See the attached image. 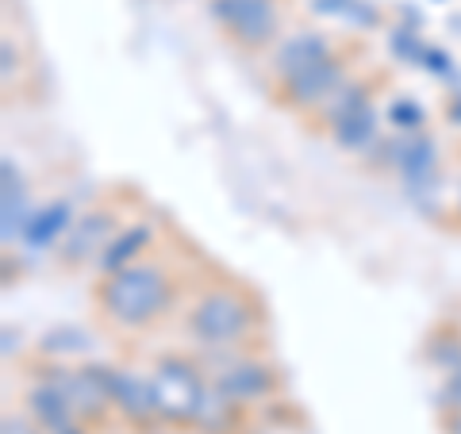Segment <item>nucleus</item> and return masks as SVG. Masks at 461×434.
Returning <instances> with one entry per match:
<instances>
[{
    "label": "nucleus",
    "instance_id": "nucleus-1",
    "mask_svg": "<svg viewBox=\"0 0 461 434\" xmlns=\"http://www.w3.org/2000/svg\"><path fill=\"white\" fill-rule=\"evenodd\" d=\"M181 296L185 273L166 254H158V246L147 258L104 273L93 285V308L100 323L112 327L115 335H147V330L162 327L181 308Z\"/></svg>",
    "mask_w": 461,
    "mask_h": 434
},
{
    "label": "nucleus",
    "instance_id": "nucleus-2",
    "mask_svg": "<svg viewBox=\"0 0 461 434\" xmlns=\"http://www.w3.org/2000/svg\"><path fill=\"white\" fill-rule=\"evenodd\" d=\"M266 323L262 300L235 277L200 285L185 303V335L200 350H242L258 346V330Z\"/></svg>",
    "mask_w": 461,
    "mask_h": 434
},
{
    "label": "nucleus",
    "instance_id": "nucleus-3",
    "mask_svg": "<svg viewBox=\"0 0 461 434\" xmlns=\"http://www.w3.org/2000/svg\"><path fill=\"white\" fill-rule=\"evenodd\" d=\"M200 361H204L208 381L227 393L242 408H258V403H269L281 396V369L273 366L269 357H262L254 346H242V350H200Z\"/></svg>",
    "mask_w": 461,
    "mask_h": 434
},
{
    "label": "nucleus",
    "instance_id": "nucleus-4",
    "mask_svg": "<svg viewBox=\"0 0 461 434\" xmlns=\"http://www.w3.org/2000/svg\"><path fill=\"white\" fill-rule=\"evenodd\" d=\"M204 8L242 54H269L285 35V0H204Z\"/></svg>",
    "mask_w": 461,
    "mask_h": 434
},
{
    "label": "nucleus",
    "instance_id": "nucleus-5",
    "mask_svg": "<svg viewBox=\"0 0 461 434\" xmlns=\"http://www.w3.org/2000/svg\"><path fill=\"white\" fill-rule=\"evenodd\" d=\"M150 384H154V400H158V415H162V427L173 430H189V419L196 411V400L208 384L204 361L196 354H158L150 361Z\"/></svg>",
    "mask_w": 461,
    "mask_h": 434
},
{
    "label": "nucleus",
    "instance_id": "nucleus-6",
    "mask_svg": "<svg viewBox=\"0 0 461 434\" xmlns=\"http://www.w3.org/2000/svg\"><path fill=\"white\" fill-rule=\"evenodd\" d=\"M350 77H354V54L346 50V47H339L335 54L320 58L315 66L300 69L296 77L273 85L269 96H273V104H277V108L300 115V120H308V115H312L315 108H323L327 96L339 93Z\"/></svg>",
    "mask_w": 461,
    "mask_h": 434
},
{
    "label": "nucleus",
    "instance_id": "nucleus-7",
    "mask_svg": "<svg viewBox=\"0 0 461 434\" xmlns=\"http://www.w3.org/2000/svg\"><path fill=\"white\" fill-rule=\"evenodd\" d=\"M123 227H127L123 208H120V204H108V200H104V204H93V208L77 212L74 227H69L66 239L54 246L58 269L77 273V269H85V266H96L100 254L108 250V242L120 235Z\"/></svg>",
    "mask_w": 461,
    "mask_h": 434
},
{
    "label": "nucleus",
    "instance_id": "nucleus-8",
    "mask_svg": "<svg viewBox=\"0 0 461 434\" xmlns=\"http://www.w3.org/2000/svg\"><path fill=\"white\" fill-rule=\"evenodd\" d=\"M47 373L58 381V388L66 393V400L74 403V411L85 427H100L108 423L112 408V381H115V366H100V361H47Z\"/></svg>",
    "mask_w": 461,
    "mask_h": 434
},
{
    "label": "nucleus",
    "instance_id": "nucleus-9",
    "mask_svg": "<svg viewBox=\"0 0 461 434\" xmlns=\"http://www.w3.org/2000/svg\"><path fill=\"white\" fill-rule=\"evenodd\" d=\"M112 408H115V419H123L131 430H158L162 427L158 400H154V384H150V369L115 366Z\"/></svg>",
    "mask_w": 461,
    "mask_h": 434
},
{
    "label": "nucleus",
    "instance_id": "nucleus-10",
    "mask_svg": "<svg viewBox=\"0 0 461 434\" xmlns=\"http://www.w3.org/2000/svg\"><path fill=\"white\" fill-rule=\"evenodd\" d=\"M339 50V42L323 35V32H315V27H296V32H285L281 42L269 50V89L273 85H281L288 77H296L300 69H308L315 66L320 58L327 54H335Z\"/></svg>",
    "mask_w": 461,
    "mask_h": 434
},
{
    "label": "nucleus",
    "instance_id": "nucleus-11",
    "mask_svg": "<svg viewBox=\"0 0 461 434\" xmlns=\"http://www.w3.org/2000/svg\"><path fill=\"white\" fill-rule=\"evenodd\" d=\"M23 411L35 419L42 434H85L89 430L77 419L74 403L66 400V393L58 388L50 373H39V377L23 388Z\"/></svg>",
    "mask_w": 461,
    "mask_h": 434
},
{
    "label": "nucleus",
    "instance_id": "nucleus-12",
    "mask_svg": "<svg viewBox=\"0 0 461 434\" xmlns=\"http://www.w3.org/2000/svg\"><path fill=\"white\" fill-rule=\"evenodd\" d=\"M327 139L335 142L339 150L346 154H369L373 147L381 142V104H377V93L366 96L362 104H354L350 112L335 120L327 127Z\"/></svg>",
    "mask_w": 461,
    "mask_h": 434
},
{
    "label": "nucleus",
    "instance_id": "nucleus-13",
    "mask_svg": "<svg viewBox=\"0 0 461 434\" xmlns=\"http://www.w3.org/2000/svg\"><path fill=\"white\" fill-rule=\"evenodd\" d=\"M242 423H247V408L235 403L227 393H220L212 381L204 384V393L196 400V411L189 419L193 434H239Z\"/></svg>",
    "mask_w": 461,
    "mask_h": 434
},
{
    "label": "nucleus",
    "instance_id": "nucleus-14",
    "mask_svg": "<svg viewBox=\"0 0 461 434\" xmlns=\"http://www.w3.org/2000/svg\"><path fill=\"white\" fill-rule=\"evenodd\" d=\"M154 246H158V231H154V223H147V220H142V223H127L120 235L108 242V250L100 254V262L93 266V269H96V277H104V273H115V269H123V266L139 262V258H147Z\"/></svg>",
    "mask_w": 461,
    "mask_h": 434
},
{
    "label": "nucleus",
    "instance_id": "nucleus-15",
    "mask_svg": "<svg viewBox=\"0 0 461 434\" xmlns=\"http://www.w3.org/2000/svg\"><path fill=\"white\" fill-rule=\"evenodd\" d=\"M74 204H69V200H50L47 208H35L32 215H27V227H23V242H32L35 250H42V246H54L66 239V231L74 227Z\"/></svg>",
    "mask_w": 461,
    "mask_h": 434
},
{
    "label": "nucleus",
    "instance_id": "nucleus-16",
    "mask_svg": "<svg viewBox=\"0 0 461 434\" xmlns=\"http://www.w3.org/2000/svg\"><path fill=\"white\" fill-rule=\"evenodd\" d=\"M384 120L393 123L400 135H415V131H423V108L415 104V100H408V96L393 100V104L384 108Z\"/></svg>",
    "mask_w": 461,
    "mask_h": 434
},
{
    "label": "nucleus",
    "instance_id": "nucleus-17",
    "mask_svg": "<svg viewBox=\"0 0 461 434\" xmlns=\"http://www.w3.org/2000/svg\"><path fill=\"white\" fill-rule=\"evenodd\" d=\"M442 403H446V411H461V369L446 373V384H442Z\"/></svg>",
    "mask_w": 461,
    "mask_h": 434
},
{
    "label": "nucleus",
    "instance_id": "nucleus-18",
    "mask_svg": "<svg viewBox=\"0 0 461 434\" xmlns=\"http://www.w3.org/2000/svg\"><path fill=\"white\" fill-rule=\"evenodd\" d=\"M0 434H42V430H39V423H35V419L27 415V411H23V415H12V411H8V415H5V430H0Z\"/></svg>",
    "mask_w": 461,
    "mask_h": 434
},
{
    "label": "nucleus",
    "instance_id": "nucleus-19",
    "mask_svg": "<svg viewBox=\"0 0 461 434\" xmlns=\"http://www.w3.org/2000/svg\"><path fill=\"white\" fill-rule=\"evenodd\" d=\"M442 430L446 434H461V411H446L442 415Z\"/></svg>",
    "mask_w": 461,
    "mask_h": 434
}]
</instances>
